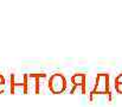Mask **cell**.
Returning <instances> with one entry per match:
<instances>
[{
	"label": "cell",
	"mask_w": 122,
	"mask_h": 107,
	"mask_svg": "<svg viewBox=\"0 0 122 107\" xmlns=\"http://www.w3.org/2000/svg\"><path fill=\"white\" fill-rule=\"evenodd\" d=\"M46 73H30L26 74V84H27V93L41 94V80L46 79Z\"/></svg>",
	"instance_id": "cell-3"
},
{
	"label": "cell",
	"mask_w": 122,
	"mask_h": 107,
	"mask_svg": "<svg viewBox=\"0 0 122 107\" xmlns=\"http://www.w3.org/2000/svg\"><path fill=\"white\" fill-rule=\"evenodd\" d=\"M10 92L11 94H17V93L29 94L26 84V74H23L20 80H17L15 74L10 75Z\"/></svg>",
	"instance_id": "cell-4"
},
{
	"label": "cell",
	"mask_w": 122,
	"mask_h": 107,
	"mask_svg": "<svg viewBox=\"0 0 122 107\" xmlns=\"http://www.w3.org/2000/svg\"><path fill=\"white\" fill-rule=\"evenodd\" d=\"M6 84H7L6 79H5L4 74H1V73H0V94L5 93V90H6Z\"/></svg>",
	"instance_id": "cell-7"
},
{
	"label": "cell",
	"mask_w": 122,
	"mask_h": 107,
	"mask_svg": "<svg viewBox=\"0 0 122 107\" xmlns=\"http://www.w3.org/2000/svg\"><path fill=\"white\" fill-rule=\"evenodd\" d=\"M96 95H107L108 100L112 101V92H110V75L108 73H98L95 79L94 88L89 94V100L92 101Z\"/></svg>",
	"instance_id": "cell-1"
},
{
	"label": "cell",
	"mask_w": 122,
	"mask_h": 107,
	"mask_svg": "<svg viewBox=\"0 0 122 107\" xmlns=\"http://www.w3.org/2000/svg\"><path fill=\"white\" fill-rule=\"evenodd\" d=\"M72 88L70 89V94H75L76 90L80 89L81 94H86V74L85 73H76L71 76Z\"/></svg>",
	"instance_id": "cell-5"
},
{
	"label": "cell",
	"mask_w": 122,
	"mask_h": 107,
	"mask_svg": "<svg viewBox=\"0 0 122 107\" xmlns=\"http://www.w3.org/2000/svg\"><path fill=\"white\" fill-rule=\"evenodd\" d=\"M115 89L119 94H122V73L115 77Z\"/></svg>",
	"instance_id": "cell-6"
},
{
	"label": "cell",
	"mask_w": 122,
	"mask_h": 107,
	"mask_svg": "<svg viewBox=\"0 0 122 107\" xmlns=\"http://www.w3.org/2000/svg\"><path fill=\"white\" fill-rule=\"evenodd\" d=\"M68 88V82L62 73H55L47 79V89L51 94H63Z\"/></svg>",
	"instance_id": "cell-2"
}]
</instances>
